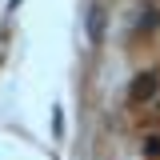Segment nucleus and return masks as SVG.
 Masks as SVG:
<instances>
[{
  "mask_svg": "<svg viewBox=\"0 0 160 160\" xmlns=\"http://www.w3.org/2000/svg\"><path fill=\"white\" fill-rule=\"evenodd\" d=\"M148 92H152V76H140L136 80V96H148Z\"/></svg>",
  "mask_w": 160,
  "mask_h": 160,
  "instance_id": "f257e3e1",
  "label": "nucleus"
}]
</instances>
